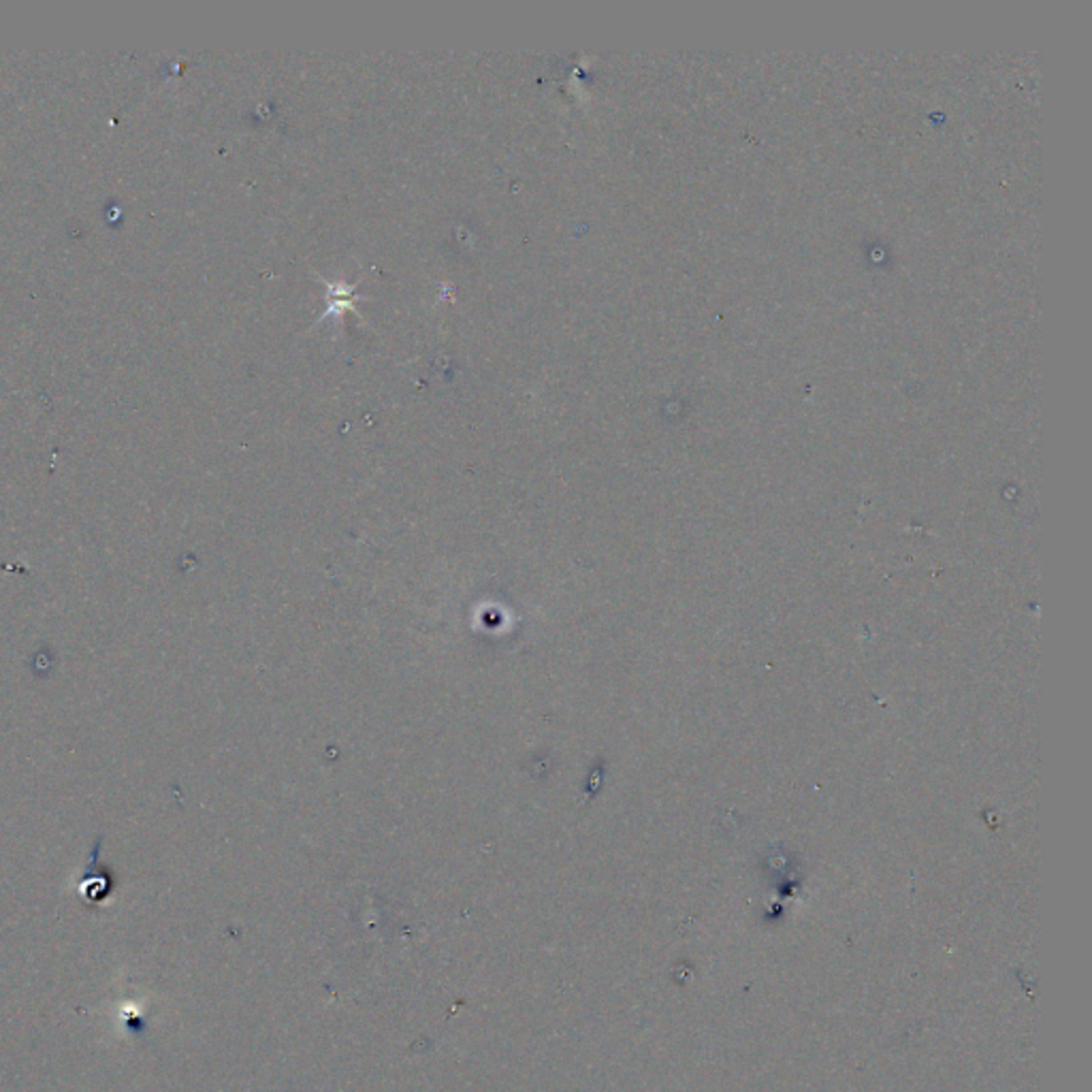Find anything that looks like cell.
Returning <instances> with one entry per match:
<instances>
[{
    "label": "cell",
    "mask_w": 1092,
    "mask_h": 1092,
    "mask_svg": "<svg viewBox=\"0 0 1092 1092\" xmlns=\"http://www.w3.org/2000/svg\"><path fill=\"white\" fill-rule=\"evenodd\" d=\"M111 890H113V879L103 873L84 875V882L79 886L81 896H84L88 902H103Z\"/></svg>",
    "instance_id": "obj_1"
}]
</instances>
